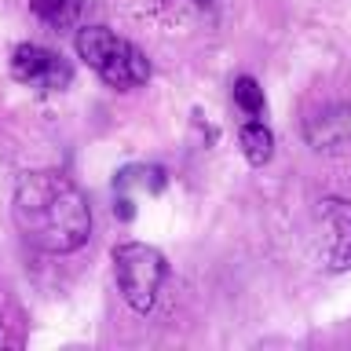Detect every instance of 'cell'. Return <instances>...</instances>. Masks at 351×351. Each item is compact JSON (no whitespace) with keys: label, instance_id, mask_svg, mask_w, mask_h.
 <instances>
[{"label":"cell","instance_id":"6da1fadb","mask_svg":"<svg viewBox=\"0 0 351 351\" xmlns=\"http://www.w3.org/2000/svg\"><path fill=\"white\" fill-rule=\"evenodd\" d=\"M11 219L19 234L44 252H73L92 234V208L70 176L26 172L15 183Z\"/></svg>","mask_w":351,"mask_h":351},{"label":"cell","instance_id":"7a4b0ae2","mask_svg":"<svg viewBox=\"0 0 351 351\" xmlns=\"http://www.w3.org/2000/svg\"><path fill=\"white\" fill-rule=\"evenodd\" d=\"M77 55L103 77L117 92H132V88L150 81V62L132 40L110 33L106 26H84L77 33Z\"/></svg>","mask_w":351,"mask_h":351},{"label":"cell","instance_id":"3957f363","mask_svg":"<svg viewBox=\"0 0 351 351\" xmlns=\"http://www.w3.org/2000/svg\"><path fill=\"white\" fill-rule=\"evenodd\" d=\"M114 274H117V289L125 296V304L136 315L154 311L161 293V282L169 267H165V256L154 245H143V241H121L114 249Z\"/></svg>","mask_w":351,"mask_h":351},{"label":"cell","instance_id":"277c9868","mask_svg":"<svg viewBox=\"0 0 351 351\" xmlns=\"http://www.w3.org/2000/svg\"><path fill=\"white\" fill-rule=\"evenodd\" d=\"M11 77L19 84L29 88H44V92H59L70 84V66H66L55 51L40 48V44H19L11 51Z\"/></svg>","mask_w":351,"mask_h":351},{"label":"cell","instance_id":"5b68a950","mask_svg":"<svg viewBox=\"0 0 351 351\" xmlns=\"http://www.w3.org/2000/svg\"><path fill=\"white\" fill-rule=\"evenodd\" d=\"M307 143L322 154H348L351 150V103H337L315 114L304 128Z\"/></svg>","mask_w":351,"mask_h":351},{"label":"cell","instance_id":"8992f818","mask_svg":"<svg viewBox=\"0 0 351 351\" xmlns=\"http://www.w3.org/2000/svg\"><path fill=\"white\" fill-rule=\"evenodd\" d=\"M322 219L329 230V271H348L351 267V205L340 197H326L322 202Z\"/></svg>","mask_w":351,"mask_h":351},{"label":"cell","instance_id":"52a82bcc","mask_svg":"<svg viewBox=\"0 0 351 351\" xmlns=\"http://www.w3.org/2000/svg\"><path fill=\"white\" fill-rule=\"evenodd\" d=\"M238 143H241V154L252 169H263L271 158H274V136L263 121H249L245 128L238 132Z\"/></svg>","mask_w":351,"mask_h":351},{"label":"cell","instance_id":"ba28073f","mask_svg":"<svg viewBox=\"0 0 351 351\" xmlns=\"http://www.w3.org/2000/svg\"><path fill=\"white\" fill-rule=\"evenodd\" d=\"M165 169L158 165H132V169H121L114 176L117 191H147V194H161L165 191Z\"/></svg>","mask_w":351,"mask_h":351},{"label":"cell","instance_id":"9c48e42d","mask_svg":"<svg viewBox=\"0 0 351 351\" xmlns=\"http://www.w3.org/2000/svg\"><path fill=\"white\" fill-rule=\"evenodd\" d=\"M29 8H33V15H37L44 26L66 29V26H73V22L81 19L84 0H29Z\"/></svg>","mask_w":351,"mask_h":351},{"label":"cell","instance_id":"30bf717a","mask_svg":"<svg viewBox=\"0 0 351 351\" xmlns=\"http://www.w3.org/2000/svg\"><path fill=\"white\" fill-rule=\"evenodd\" d=\"M234 103L245 110L249 117H260L263 106H267V99H263V88L252 81V77H238L234 81Z\"/></svg>","mask_w":351,"mask_h":351},{"label":"cell","instance_id":"8fae6325","mask_svg":"<svg viewBox=\"0 0 351 351\" xmlns=\"http://www.w3.org/2000/svg\"><path fill=\"white\" fill-rule=\"evenodd\" d=\"M114 213H117L121 219H132V216H136V205H132V197H128L125 191H121V197H117V205H114Z\"/></svg>","mask_w":351,"mask_h":351}]
</instances>
